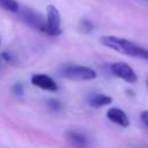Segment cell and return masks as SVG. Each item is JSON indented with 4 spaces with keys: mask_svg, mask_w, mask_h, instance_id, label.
<instances>
[{
    "mask_svg": "<svg viewBox=\"0 0 148 148\" xmlns=\"http://www.w3.org/2000/svg\"><path fill=\"white\" fill-rule=\"evenodd\" d=\"M99 42L102 45L117 51L121 54H126L128 57L148 60V50L124 38L114 37V36H102L99 38Z\"/></svg>",
    "mask_w": 148,
    "mask_h": 148,
    "instance_id": "obj_1",
    "label": "cell"
},
{
    "mask_svg": "<svg viewBox=\"0 0 148 148\" xmlns=\"http://www.w3.org/2000/svg\"><path fill=\"white\" fill-rule=\"evenodd\" d=\"M60 75L72 81H89L94 80L97 76L96 72L92 68L79 65H69L62 67L60 71Z\"/></svg>",
    "mask_w": 148,
    "mask_h": 148,
    "instance_id": "obj_2",
    "label": "cell"
},
{
    "mask_svg": "<svg viewBox=\"0 0 148 148\" xmlns=\"http://www.w3.org/2000/svg\"><path fill=\"white\" fill-rule=\"evenodd\" d=\"M61 17L58 8L54 5H49L46 7V18H45V27L43 32L50 36H58L61 34Z\"/></svg>",
    "mask_w": 148,
    "mask_h": 148,
    "instance_id": "obj_3",
    "label": "cell"
},
{
    "mask_svg": "<svg viewBox=\"0 0 148 148\" xmlns=\"http://www.w3.org/2000/svg\"><path fill=\"white\" fill-rule=\"evenodd\" d=\"M110 69L112 74L120 77L121 80L128 82V83H135L138 81V76L133 68L127 65L126 62H114L110 66Z\"/></svg>",
    "mask_w": 148,
    "mask_h": 148,
    "instance_id": "obj_4",
    "label": "cell"
},
{
    "mask_svg": "<svg viewBox=\"0 0 148 148\" xmlns=\"http://www.w3.org/2000/svg\"><path fill=\"white\" fill-rule=\"evenodd\" d=\"M21 16H22L23 21L28 25H30L31 28L43 32L44 27H45V20H44V17L39 13H37L36 10H34L31 8L24 7L21 10Z\"/></svg>",
    "mask_w": 148,
    "mask_h": 148,
    "instance_id": "obj_5",
    "label": "cell"
},
{
    "mask_svg": "<svg viewBox=\"0 0 148 148\" xmlns=\"http://www.w3.org/2000/svg\"><path fill=\"white\" fill-rule=\"evenodd\" d=\"M31 83L40 89L47 90V91H56L58 90V84L56 81L45 74H35L31 76Z\"/></svg>",
    "mask_w": 148,
    "mask_h": 148,
    "instance_id": "obj_6",
    "label": "cell"
},
{
    "mask_svg": "<svg viewBox=\"0 0 148 148\" xmlns=\"http://www.w3.org/2000/svg\"><path fill=\"white\" fill-rule=\"evenodd\" d=\"M106 117L109 120H111L112 123H116L117 125H119L121 127H128V125H130V119H128L127 114L119 108L109 109L106 112Z\"/></svg>",
    "mask_w": 148,
    "mask_h": 148,
    "instance_id": "obj_7",
    "label": "cell"
},
{
    "mask_svg": "<svg viewBox=\"0 0 148 148\" xmlns=\"http://www.w3.org/2000/svg\"><path fill=\"white\" fill-rule=\"evenodd\" d=\"M66 139L71 142L72 146H74L75 148H86L88 145L87 138L79 133V132H74V131H68L66 133Z\"/></svg>",
    "mask_w": 148,
    "mask_h": 148,
    "instance_id": "obj_8",
    "label": "cell"
},
{
    "mask_svg": "<svg viewBox=\"0 0 148 148\" xmlns=\"http://www.w3.org/2000/svg\"><path fill=\"white\" fill-rule=\"evenodd\" d=\"M111 102H112V98L103 94H92L88 98V103L92 108H102V106L109 105Z\"/></svg>",
    "mask_w": 148,
    "mask_h": 148,
    "instance_id": "obj_9",
    "label": "cell"
},
{
    "mask_svg": "<svg viewBox=\"0 0 148 148\" xmlns=\"http://www.w3.org/2000/svg\"><path fill=\"white\" fill-rule=\"evenodd\" d=\"M0 7L10 13L20 12V5L16 0H0Z\"/></svg>",
    "mask_w": 148,
    "mask_h": 148,
    "instance_id": "obj_10",
    "label": "cell"
},
{
    "mask_svg": "<svg viewBox=\"0 0 148 148\" xmlns=\"http://www.w3.org/2000/svg\"><path fill=\"white\" fill-rule=\"evenodd\" d=\"M47 105H49V108H51V109L54 110V111H58V110L61 108L60 102L57 101V99H50V101H47Z\"/></svg>",
    "mask_w": 148,
    "mask_h": 148,
    "instance_id": "obj_11",
    "label": "cell"
},
{
    "mask_svg": "<svg viewBox=\"0 0 148 148\" xmlns=\"http://www.w3.org/2000/svg\"><path fill=\"white\" fill-rule=\"evenodd\" d=\"M92 29V24L89 21H82L81 22V30H83L84 32H89Z\"/></svg>",
    "mask_w": 148,
    "mask_h": 148,
    "instance_id": "obj_12",
    "label": "cell"
},
{
    "mask_svg": "<svg viewBox=\"0 0 148 148\" xmlns=\"http://www.w3.org/2000/svg\"><path fill=\"white\" fill-rule=\"evenodd\" d=\"M140 117H141V120H142V123L148 127V110H146V111H142L141 112V114H140Z\"/></svg>",
    "mask_w": 148,
    "mask_h": 148,
    "instance_id": "obj_13",
    "label": "cell"
},
{
    "mask_svg": "<svg viewBox=\"0 0 148 148\" xmlns=\"http://www.w3.org/2000/svg\"><path fill=\"white\" fill-rule=\"evenodd\" d=\"M13 91H14L16 95H22V94H23V87H22L20 83H17V84L14 86Z\"/></svg>",
    "mask_w": 148,
    "mask_h": 148,
    "instance_id": "obj_14",
    "label": "cell"
},
{
    "mask_svg": "<svg viewBox=\"0 0 148 148\" xmlns=\"http://www.w3.org/2000/svg\"><path fill=\"white\" fill-rule=\"evenodd\" d=\"M2 58H3L7 62H12V60H13V58H14V57H13L9 52H3V53H2Z\"/></svg>",
    "mask_w": 148,
    "mask_h": 148,
    "instance_id": "obj_15",
    "label": "cell"
},
{
    "mask_svg": "<svg viewBox=\"0 0 148 148\" xmlns=\"http://www.w3.org/2000/svg\"><path fill=\"white\" fill-rule=\"evenodd\" d=\"M147 87H148V80H147Z\"/></svg>",
    "mask_w": 148,
    "mask_h": 148,
    "instance_id": "obj_16",
    "label": "cell"
},
{
    "mask_svg": "<svg viewBox=\"0 0 148 148\" xmlns=\"http://www.w3.org/2000/svg\"><path fill=\"white\" fill-rule=\"evenodd\" d=\"M0 43H1V39H0Z\"/></svg>",
    "mask_w": 148,
    "mask_h": 148,
    "instance_id": "obj_17",
    "label": "cell"
},
{
    "mask_svg": "<svg viewBox=\"0 0 148 148\" xmlns=\"http://www.w3.org/2000/svg\"><path fill=\"white\" fill-rule=\"evenodd\" d=\"M147 1H148V0H147Z\"/></svg>",
    "mask_w": 148,
    "mask_h": 148,
    "instance_id": "obj_18",
    "label": "cell"
}]
</instances>
